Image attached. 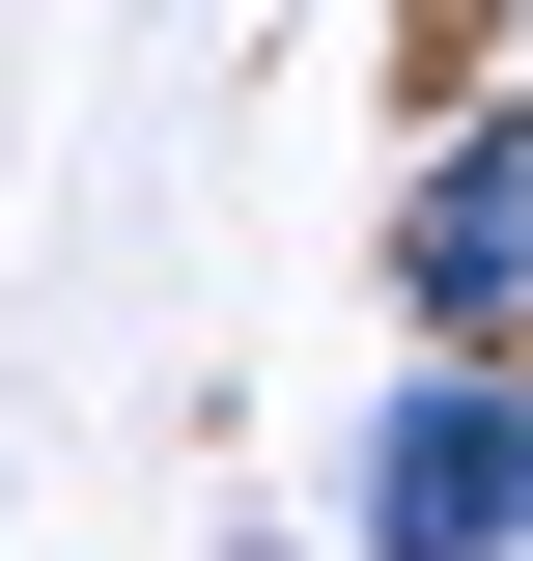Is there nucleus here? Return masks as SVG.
I'll return each mask as SVG.
<instances>
[{
    "instance_id": "f257e3e1",
    "label": "nucleus",
    "mask_w": 533,
    "mask_h": 561,
    "mask_svg": "<svg viewBox=\"0 0 533 561\" xmlns=\"http://www.w3.org/2000/svg\"><path fill=\"white\" fill-rule=\"evenodd\" d=\"M337 561H533V365L506 337H421L337 421Z\"/></svg>"
},
{
    "instance_id": "f03ea898",
    "label": "nucleus",
    "mask_w": 533,
    "mask_h": 561,
    "mask_svg": "<svg viewBox=\"0 0 533 561\" xmlns=\"http://www.w3.org/2000/svg\"><path fill=\"white\" fill-rule=\"evenodd\" d=\"M394 337H506L533 365V84L421 113V169H394Z\"/></svg>"
}]
</instances>
